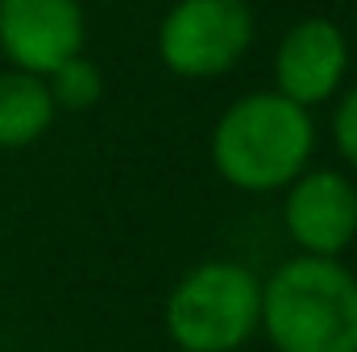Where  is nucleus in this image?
I'll return each mask as SVG.
<instances>
[{
    "label": "nucleus",
    "instance_id": "1",
    "mask_svg": "<svg viewBox=\"0 0 357 352\" xmlns=\"http://www.w3.org/2000/svg\"><path fill=\"white\" fill-rule=\"evenodd\" d=\"M274 352H357V278L337 257H295L262 286Z\"/></svg>",
    "mask_w": 357,
    "mask_h": 352
},
{
    "label": "nucleus",
    "instance_id": "2",
    "mask_svg": "<svg viewBox=\"0 0 357 352\" xmlns=\"http://www.w3.org/2000/svg\"><path fill=\"white\" fill-rule=\"evenodd\" d=\"M316 129L307 108L278 91H254L212 129V166L237 191H278L307 170Z\"/></svg>",
    "mask_w": 357,
    "mask_h": 352
},
{
    "label": "nucleus",
    "instance_id": "3",
    "mask_svg": "<svg viewBox=\"0 0 357 352\" xmlns=\"http://www.w3.org/2000/svg\"><path fill=\"white\" fill-rule=\"evenodd\" d=\"M262 328V282L237 262L195 265L167 298V336L183 352H237Z\"/></svg>",
    "mask_w": 357,
    "mask_h": 352
},
{
    "label": "nucleus",
    "instance_id": "4",
    "mask_svg": "<svg viewBox=\"0 0 357 352\" xmlns=\"http://www.w3.org/2000/svg\"><path fill=\"white\" fill-rule=\"evenodd\" d=\"M254 42L245 0H178L158 25V58L178 79L229 75Z\"/></svg>",
    "mask_w": 357,
    "mask_h": 352
},
{
    "label": "nucleus",
    "instance_id": "5",
    "mask_svg": "<svg viewBox=\"0 0 357 352\" xmlns=\"http://www.w3.org/2000/svg\"><path fill=\"white\" fill-rule=\"evenodd\" d=\"M0 50L17 71L50 75L84 54L79 0H0Z\"/></svg>",
    "mask_w": 357,
    "mask_h": 352
},
{
    "label": "nucleus",
    "instance_id": "6",
    "mask_svg": "<svg viewBox=\"0 0 357 352\" xmlns=\"http://www.w3.org/2000/svg\"><path fill=\"white\" fill-rule=\"evenodd\" d=\"M282 224L307 257H337L357 237V186L341 170H303L287 182Z\"/></svg>",
    "mask_w": 357,
    "mask_h": 352
},
{
    "label": "nucleus",
    "instance_id": "7",
    "mask_svg": "<svg viewBox=\"0 0 357 352\" xmlns=\"http://www.w3.org/2000/svg\"><path fill=\"white\" fill-rule=\"evenodd\" d=\"M349 71V42L337 21L328 17H307L295 21L278 50H274V83L278 95L295 99L299 108H316L333 99Z\"/></svg>",
    "mask_w": 357,
    "mask_h": 352
},
{
    "label": "nucleus",
    "instance_id": "8",
    "mask_svg": "<svg viewBox=\"0 0 357 352\" xmlns=\"http://www.w3.org/2000/svg\"><path fill=\"white\" fill-rule=\"evenodd\" d=\"M54 99L46 91L42 75L29 71H0V150H25L33 145L50 120H54Z\"/></svg>",
    "mask_w": 357,
    "mask_h": 352
},
{
    "label": "nucleus",
    "instance_id": "9",
    "mask_svg": "<svg viewBox=\"0 0 357 352\" xmlns=\"http://www.w3.org/2000/svg\"><path fill=\"white\" fill-rule=\"evenodd\" d=\"M46 91H50L54 108H63V112H88L104 95V75H100V67L91 58L75 54V58H67L63 67H54L46 75Z\"/></svg>",
    "mask_w": 357,
    "mask_h": 352
},
{
    "label": "nucleus",
    "instance_id": "10",
    "mask_svg": "<svg viewBox=\"0 0 357 352\" xmlns=\"http://www.w3.org/2000/svg\"><path fill=\"white\" fill-rule=\"evenodd\" d=\"M333 141H337L341 158L357 170V88L345 91V99L333 112Z\"/></svg>",
    "mask_w": 357,
    "mask_h": 352
}]
</instances>
